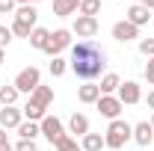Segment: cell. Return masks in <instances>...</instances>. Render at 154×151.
I'll return each instance as SVG.
<instances>
[{"label":"cell","instance_id":"cell-1","mask_svg":"<svg viewBox=\"0 0 154 151\" xmlns=\"http://www.w3.org/2000/svg\"><path fill=\"white\" fill-rule=\"evenodd\" d=\"M104 65H107V54H104V48H98L92 39L89 42H77L74 48H71L68 68L80 80H95V77H101Z\"/></svg>","mask_w":154,"mask_h":151},{"label":"cell","instance_id":"cell-2","mask_svg":"<svg viewBox=\"0 0 154 151\" xmlns=\"http://www.w3.org/2000/svg\"><path fill=\"white\" fill-rule=\"evenodd\" d=\"M51 101H54V89H51V86H38L36 92L30 95V101H27V107H24L21 113L27 116V122H42V119L48 116Z\"/></svg>","mask_w":154,"mask_h":151},{"label":"cell","instance_id":"cell-3","mask_svg":"<svg viewBox=\"0 0 154 151\" xmlns=\"http://www.w3.org/2000/svg\"><path fill=\"white\" fill-rule=\"evenodd\" d=\"M131 136H134V128H131L128 122H122V119H113L110 128H107V136H104V145L119 151V148H125V142H128Z\"/></svg>","mask_w":154,"mask_h":151},{"label":"cell","instance_id":"cell-4","mask_svg":"<svg viewBox=\"0 0 154 151\" xmlns=\"http://www.w3.org/2000/svg\"><path fill=\"white\" fill-rule=\"evenodd\" d=\"M36 18L38 12L33 6H21L15 12V24H12V36H21V39H30V33L36 30Z\"/></svg>","mask_w":154,"mask_h":151},{"label":"cell","instance_id":"cell-5","mask_svg":"<svg viewBox=\"0 0 154 151\" xmlns=\"http://www.w3.org/2000/svg\"><path fill=\"white\" fill-rule=\"evenodd\" d=\"M12 86H15L18 92L33 95L38 86H42V71L33 68V65H30V68H24V71H18V77H15V83H12Z\"/></svg>","mask_w":154,"mask_h":151},{"label":"cell","instance_id":"cell-6","mask_svg":"<svg viewBox=\"0 0 154 151\" xmlns=\"http://www.w3.org/2000/svg\"><path fill=\"white\" fill-rule=\"evenodd\" d=\"M68 45H71V30H54V33H51V39H48V45H45V54L59 57Z\"/></svg>","mask_w":154,"mask_h":151},{"label":"cell","instance_id":"cell-7","mask_svg":"<svg viewBox=\"0 0 154 151\" xmlns=\"http://www.w3.org/2000/svg\"><path fill=\"white\" fill-rule=\"evenodd\" d=\"M38 128H42V133H45V136H48L54 145H57L59 139L65 136V128H62V122H59L57 116H45V119L38 122Z\"/></svg>","mask_w":154,"mask_h":151},{"label":"cell","instance_id":"cell-8","mask_svg":"<svg viewBox=\"0 0 154 151\" xmlns=\"http://www.w3.org/2000/svg\"><path fill=\"white\" fill-rule=\"evenodd\" d=\"M74 33H77V39H83V42L95 39V36H98V18L77 15V21H74Z\"/></svg>","mask_w":154,"mask_h":151},{"label":"cell","instance_id":"cell-9","mask_svg":"<svg viewBox=\"0 0 154 151\" xmlns=\"http://www.w3.org/2000/svg\"><path fill=\"white\" fill-rule=\"evenodd\" d=\"M122 107H125V104H122L116 95H101V98H98V113L107 116V119H119Z\"/></svg>","mask_w":154,"mask_h":151},{"label":"cell","instance_id":"cell-10","mask_svg":"<svg viewBox=\"0 0 154 151\" xmlns=\"http://www.w3.org/2000/svg\"><path fill=\"white\" fill-rule=\"evenodd\" d=\"M122 104H139L142 101V89H139V83L134 80H125L122 86H119V95H116Z\"/></svg>","mask_w":154,"mask_h":151},{"label":"cell","instance_id":"cell-11","mask_svg":"<svg viewBox=\"0 0 154 151\" xmlns=\"http://www.w3.org/2000/svg\"><path fill=\"white\" fill-rule=\"evenodd\" d=\"M21 122H24V113H21L18 107H3V110H0V128H3V131H9V128L18 131Z\"/></svg>","mask_w":154,"mask_h":151},{"label":"cell","instance_id":"cell-12","mask_svg":"<svg viewBox=\"0 0 154 151\" xmlns=\"http://www.w3.org/2000/svg\"><path fill=\"white\" fill-rule=\"evenodd\" d=\"M113 39H116V42H131V39H139V27H134L131 21H119V24H113Z\"/></svg>","mask_w":154,"mask_h":151},{"label":"cell","instance_id":"cell-13","mask_svg":"<svg viewBox=\"0 0 154 151\" xmlns=\"http://www.w3.org/2000/svg\"><path fill=\"white\" fill-rule=\"evenodd\" d=\"M134 139H136V145H151V142H154L151 122H139V125L134 128Z\"/></svg>","mask_w":154,"mask_h":151},{"label":"cell","instance_id":"cell-14","mask_svg":"<svg viewBox=\"0 0 154 151\" xmlns=\"http://www.w3.org/2000/svg\"><path fill=\"white\" fill-rule=\"evenodd\" d=\"M77 9H80V0H54V15H59V18L77 15Z\"/></svg>","mask_w":154,"mask_h":151},{"label":"cell","instance_id":"cell-15","mask_svg":"<svg viewBox=\"0 0 154 151\" xmlns=\"http://www.w3.org/2000/svg\"><path fill=\"white\" fill-rule=\"evenodd\" d=\"M148 18H151V15H148V9H145L142 3H134V6L128 9V21H131L134 27H142V24H148Z\"/></svg>","mask_w":154,"mask_h":151},{"label":"cell","instance_id":"cell-16","mask_svg":"<svg viewBox=\"0 0 154 151\" xmlns=\"http://www.w3.org/2000/svg\"><path fill=\"white\" fill-rule=\"evenodd\" d=\"M77 98H80V104H98L101 89H98L95 83H86V86H80V89H77Z\"/></svg>","mask_w":154,"mask_h":151},{"label":"cell","instance_id":"cell-17","mask_svg":"<svg viewBox=\"0 0 154 151\" xmlns=\"http://www.w3.org/2000/svg\"><path fill=\"white\" fill-rule=\"evenodd\" d=\"M68 131L77 133V136H86V133H89V119H86L83 113H74L71 119H68Z\"/></svg>","mask_w":154,"mask_h":151},{"label":"cell","instance_id":"cell-18","mask_svg":"<svg viewBox=\"0 0 154 151\" xmlns=\"http://www.w3.org/2000/svg\"><path fill=\"white\" fill-rule=\"evenodd\" d=\"M119 86H122L119 74H104V77H101V83H98L101 95H113V92H119Z\"/></svg>","mask_w":154,"mask_h":151},{"label":"cell","instance_id":"cell-19","mask_svg":"<svg viewBox=\"0 0 154 151\" xmlns=\"http://www.w3.org/2000/svg\"><path fill=\"white\" fill-rule=\"evenodd\" d=\"M48 39H51V30H45V27H36V30L30 33V45H33L36 51H45Z\"/></svg>","mask_w":154,"mask_h":151},{"label":"cell","instance_id":"cell-20","mask_svg":"<svg viewBox=\"0 0 154 151\" xmlns=\"http://www.w3.org/2000/svg\"><path fill=\"white\" fill-rule=\"evenodd\" d=\"M80 148H83V151H101V148H104V136H101V133H86Z\"/></svg>","mask_w":154,"mask_h":151},{"label":"cell","instance_id":"cell-21","mask_svg":"<svg viewBox=\"0 0 154 151\" xmlns=\"http://www.w3.org/2000/svg\"><path fill=\"white\" fill-rule=\"evenodd\" d=\"M36 133H42L38 122H21L18 125V136L21 139H36Z\"/></svg>","mask_w":154,"mask_h":151},{"label":"cell","instance_id":"cell-22","mask_svg":"<svg viewBox=\"0 0 154 151\" xmlns=\"http://www.w3.org/2000/svg\"><path fill=\"white\" fill-rule=\"evenodd\" d=\"M18 89L15 86H0V104L3 107H15V101H18Z\"/></svg>","mask_w":154,"mask_h":151},{"label":"cell","instance_id":"cell-23","mask_svg":"<svg viewBox=\"0 0 154 151\" xmlns=\"http://www.w3.org/2000/svg\"><path fill=\"white\" fill-rule=\"evenodd\" d=\"M98 9H101V0H80V15H89V18H95Z\"/></svg>","mask_w":154,"mask_h":151},{"label":"cell","instance_id":"cell-24","mask_svg":"<svg viewBox=\"0 0 154 151\" xmlns=\"http://www.w3.org/2000/svg\"><path fill=\"white\" fill-rule=\"evenodd\" d=\"M65 71H68V59H62V57L51 59V74H54V77H62Z\"/></svg>","mask_w":154,"mask_h":151},{"label":"cell","instance_id":"cell-25","mask_svg":"<svg viewBox=\"0 0 154 151\" xmlns=\"http://www.w3.org/2000/svg\"><path fill=\"white\" fill-rule=\"evenodd\" d=\"M57 151H83V148L77 145V139H71V136L65 133V136H62V139L57 142Z\"/></svg>","mask_w":154,"mask_h":151},{"label":"cell","instance_id":"cell-26","mask_svg":"<svg viewBox=\"0 0 154 151\" xmlns=\"http://www.w3.org/2000/svg\"><path fill=\"white\" fill-rule=\"evenodd\" d=\"M139 54L148 57V59L154 57V39H142V42H139Z\"/></svg>","mask_w":154,"mask_h":151},{"label":"cell","instance_id":"cell-27","mask_svg":"<svg viewBox=\"0 0 154 151\" xmlns=\"http://www.w3.org/2000/svg\"><path fill=\"white\" fill-rule=\"evenodd\" d=\"M15 151H38V148H36V142H33V139H21L18 145H15Z\"/></svg>","mask_w":154,"mask_h":151},{"label":"cell","instance_id":"cell-28","mask_svg":"<svg viewBox=\"0 0 154 151\" xmlns=\"http://www.w3.org/2000/svg\"><path fill=\"white\" fill-rule=\"evenodd\" d=\"M9 42H12V30L9 27H0V48H6Z\"/></svg>","mask_w":154,"mask_h":151},{"label":"cell","instance_id":"cell-29","mask_svg":"<svg viewBox=\"0 0 154 151\" xmlns=\"http://www.w3.org/2000/svg\"><path fill=\"white\" fill-rule=\"evenodd\" d=\"M145 80H148V83L154 86V57L148 59V65H145Z\"/></svg>","mask_w":154,"mask_h":151},{"label":"cell","instance_id":"cell-30","mask_svg":"<svg viewBox=\"0 0 154 151\" xmlns=\"http://www.w3.org/2000/svg\"><path fill=\"white\" fill-rule=\"evenodd\" d=\"M12 9H15V0H0V15H6Z\"/></svg>","mask_w":154,"mask_h":151},{"label":"cell","instance_id":"cell-31","mask_svg":"<svg viewBox=\"0 0 154 151\" xmlns=\"http://www.w3.org/2000/svg\"><path fill=\"white\" fill-rule=\"evenodd\" d=\"M3 145H9V139H6V131L0 128V148H3Z\"/></svg>","mask_w":154,"mask_h":151},{"label":"cell","instance_id":"cell-32","mask_svg":"<svg viewBox=\"0 0 154 151\" xmlns=\"http://www.w3.org/2000/svg\"><path fill=\"white\" fill-rule=\"evenodd\" d=\"M148 107H151V110H154V89H151V92H148Z\"/></svg>","mask_w":154,"mask_h":151},{"label":"cell","instance_id":"cell-33","mask_svg":"<svg viewBox=\"0 0 154 151\" xmlns=\"http://www.w3.org/2000/svg\"><path fill=\"white\" fill-rule=\"evenodd\" d=\"M15 3H21V6H33L36 0H15Z\"/></svg>","mask_w":154,"mask_h":151},{"label":"cell","instance_id":"cell-34","mask_svg":"<svg viewBox=\"0 0 154 151\" xmlns=\"http://www.w3.org/2000/svg\"><path fill=\"white\" fill-rule=\"evenodd\" d=\"M142 6H145V9H148V12H151V9H154V0H145V3H142Z\"/></svg>","mask_w":154,"mask_h":151},{"label":"cell","instance_id":"cell-35","mask_svg":"<svg viewBox=\"0 0 154 151\" xmlns=\"http://www.w3.org/2000/svg\"><path fill=\"white\" fill-rule=\"evenodd\" d=\"M0 151H15V148H12V145H3V148H0Z\"/></svg>","mask_w":154,"mask_h":151},{"label":"cell","instance_id":"cell-36","mask_svg":"<svg viewBox=\"0 0 154 151\" xmlns=\"http://www.w3.org/2000/svg\"><path fill=\"white\" fill-rule=\"evenodd\" d=\"M0 65H3V48H0Z\"/></svg>","mask_w":154,"mask_h":151},{"label":"cell","instance_id":"cell-37","mask_svg":"<svg viewBox=\"0 0 154 151\" xmlns=\"http://www.w3.org/2000/svg\"><path fill=\"white\" fill-rule=\"evenodd\" d=\"M134 3H145V0H134Z\"/></svg>","mask_w":154,"mask_h":151},{"label":"cell","instance_id":"cell-38","mask_svg":"<svg viewBox=\"0 0 154 151\" xmlns=\"http://www.w3.org/2000/svg\"><path fill=\"white\" fill-rule=\"evenodd\" d=\"M151 128H154V119H151Z\"/></svg>","mask_w":154,"mask_h":151}]
</instances>
